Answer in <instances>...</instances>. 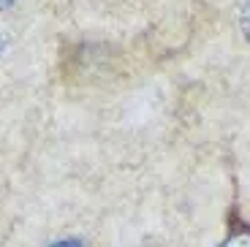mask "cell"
<instances>
[{"label": "cell", "instance_id": "obj_1", "mask_svg": "<svg viewBox=\"0 0 250 247\" xmlns=\"http://www.w3.org/2000/svg\"><path fill=\"white\" fill-rule=\"evenodd\" d=\"M220 247H250V226H237L220 242Z\"/></svg>", "mask_w": 250, "mask_h": 247}, {"label": "cell", "instance_id": "obj_2", "mask_svg": "<svg viewBox=\"0 0 250 247\" xmlns=\"http://www.w3.org/2000/svg\"><path fill=\"white\" fill-rule=\"evenodd\" d=\"M49 247H84V242L82 239H57V242H52Z\"/></svg>", "mask_w": 250, "mask_h": 247}, {"label": "cell", "instance_id": "obj_3", "mask_svg": "<svg viewBox=\"0 0 250 247\" xmlns=\"http://www.w3.org/2000/svg\"><path fill=\"white\" fill-rule=\"evenodd\" d=\"M242 30H245V36L250 38V3L245 6V11H242Z\"/></svg>", "mask_w": 250, "mask_h": 247}, {"label": "cell", "instance_id": "obj_4", "mask_svg": "<svg viewBox=\"0 0 250 247\" xmlns=\"http://www.w3.org/2000/svg\"><path fill=\"white\" fill-rule=\"evenodd\" d=\"M11 3H14V0H0V8H8Z\"/></svg>", "mask_w": 250, "mask_h": 247}, {"label": "cell", "instance_id": "obj_5", "mask_svg": "<svg viewBox=\"0 0 250 247\" xmlns=\"http://www.w3.org/2000/svg\"><path fill=\"white\" fill-rule=\"evenodd\" d=\"M0 52H3V38H0Z\"/></svg>", "mask_w": 250, "mask_h": 247}]
</instances>
